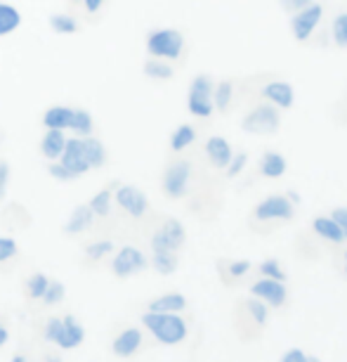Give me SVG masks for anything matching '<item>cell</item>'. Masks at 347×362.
Masks as SVG:
<instances>
[{
	"label": "cell",
	"mask_w": 347,
	"mask_h": 362,
	"mask_svg": "<svg viewBox=\"0 0 347 362\" xmlns=\"http://www.w3.org/2000/svg\"><path fill=\"white\" fill-rule=\"evenodd\" d=\"M142 322L161 344L175 346L187 337V322L178 313H147L142 315Z\"/></svg>",
	"instance_id": "obj_1"
},
{
	"label": "cell",
	"mask_w": 347,
	"mask_h": 362,
	"mask_svg": "<svg viewBox=\"0 0 347 362\" xmlns=\"http://www.w3.org/2000/svg\"><path fill=\"white\" fill-rule=\"evenodd\" d=\"M147 52L149 57L178 62L185 52V36L178 29H156L147 36Z\"/></svg>",
	"instance_id": "obj_2"
},
{
	"label": "cell",
	"mask_w": 347,
	"mask_h": 362,
	"mask_svg": "<svg viewBox=\"0 0 347 362\" xmlns=\"http://www.w3.org/2000/svg\"><path fill=\"white\" fill-rule=\"evenodd\" d=\"M213 88H215L213 78L206 76V74H199V76H194L192 86H189V95H187L189 114L196 116V119H208V116L215 112Z\"/></svg>",
	"instance_id": "obj_3"
},
{
	"label": "cell",
	"mask_w": 347,
	"mask_h": 362,
	"mask_svg": "<svg viewBox=\"0 0 347 362\" xmlns=\"http://www.w3.org/2000/svg\"><path fill=\"white\" fill-rule=\"evenodd\" d=\"M241 128L253 135H272L281 128V116L274 105H255L243 116Z\"/></svg>",
	"instance_id": "obj_4"
},
{
	"label": "cell",
	"mask_w": 347,
	"mask_h": 362,
	"mask_svg": "<svg viewBox=\"0 0 347 362\" xmlns=\"http://www.w3.org/2000/svg\"><path fill=\"white\" fill-rule=\"evenodd\" d=\"M293 202L284 194H272L264 202H260L253 209V216L257 223H286L293 218Z\"/></svg>",
	"instance_id": "obj_5"
},
{
	"label": "cell",
	"mask_w": 347,
	"mask_h": 362,
	"mask_svg": "<svg viewBox=\"0 0 347 362\" xmlns=\"http://www.w3.org/2000/svg\"><path fill=\"white\" fill-rule=\"evenodd\" d=\"M189 180H192V166L185 159H178L173 163H168L166 173H163V192H166L170 199H182L189 189Z\"/></svg>",
	"instance_id": "obj_6"
},
{
	"label": "cell",
	"mask_w": 347,
	"mask_h": 362,
	"mask_svg": "<svg viewBox=\"0 0 347 362\" xmlns=\"http://www.w3.org/2000/svg\"><path fill=\"white\" fill-rule=\"evenodd\" d=\"M322 17H324L322 3H310L308 8L293 12V17H291V33H293V38L298 43H305V40L317 31Z\"/></svg>",
	"instance_id": "obj_7"
},
{
	"label": "cell",
	"mask_w": 347,
	"mask_h": 362,
	"mask_svg": "<svg viewBox=\"0 0 347 362\" xmlns=\"http://www.w3.org/2000/svg\"><path fill=\"white\" fill-rule=\"evenodd\" d=\"M185 239H187L185 225L180 221H175V218H168V221L154 232L152 249L154 251H178L182 244H185Z\"/></svg>",
	"instance_id": "obj_8"
},
{
	"label": "cell",
	"mask_w": 347,
	"mask_h": 362,
	"mask_svg": "<svg viewBox=\"0 0 347 362\" xmlns=\"http://www.w3.org/2000/svg\"><path fill=\"white\" fill-rule=\"evenodd\" d=\"M114 199L128 216H133V218H142L149 211L147 194L142 192L140 187H135V185H118V187H116Z\"/></svg>",
	"instance_id": "obj_9"
},
{
	"label": "cell",
	"mask_w": 347,
	"mask_h": 362,
	"mask_svg": "<svg viewBox=\"0 0 347 362\" xmlns=\"http://www.w3.org/2000/svg\"><path fill=\"white\" fill-rule=\"evenodd\" d=\"M62 166L69 170V173L73 177L83 175L90 170V166H87V159H85V152H83V142H80V138H66V145H64V152L62 156L57 159Z\"/></svg>",
	"instance_id": "obj_10"
},
{
	"label": "cell",
	"mask_w": 347,
	"mask_h": 362,
	"mask_svg": "<svg viewBox=\"0 0 347 362\" xmlns=\"http://www.w3.org/2000/svg\"><path fill=\"white\" fill-rule=\"evenodd\" d=\"M250 291H253V296L260 298L262 303H269L272 308H281V305L286 303V298H288V291H286L284 282H279V279H269V277L257 279V282L250 286Z\"/></svg>",
	"instance_id": "obj_11"
},
{
	"label": "cell",
	"mask_w": 347,
	"mask_h": 362,
	"mask_svg": "<svg viewBox=\"0 0 347 362\" xmlns=\"http://www.w3.org/2000/svg\"><path fill=\"white\" fill-rule=\"evenodd\" d=\"M145 268H147V258L135 247H123L114 258V275L116 277H130Z\"/></svg>",
	"instance_id": "obj_12"
},
{
	"label": "cell",
	"mask_w": 347,
	"mask_h": 362,
	"mask_svg": "<svg viewBox=\"0 0 347 362\" xmlns=\"http://www.w3.org/2000/svg\"><path fill=\"white\" fill-rule=\"evenodd\" d=\"M262 98L274 105L276 109H291L296 102V93H293V86L284 78H274L269 81L267 86L262 88Z\"/></svg>",
	"instance_id": "obj_13"
},
{
	"label": "cell",
	"mask_w": 347,
	"mask_h": 362,
	"mask_svg": "<svg viewBox=\"0 0 347 362\" xmlns=\"http://www.w3.org/2000/svg\"><path fill=\"white\" fill-rule=\"evenodd\" d=\"M206 156L215 168H227V163L234 156V149L222 135H213V138L206 140Z\"/></svg>",
	"instance_id": "obj_14"
},
{
	"label": "cell",
	"mask_w": 347,
	"mask_h": 362,
	"mask_svg": "<svg viewBox=\"0 0 347 362\" xmlns=\"http://www.w3.org/2000/svg\"><path fill=\"white\" fill-rule=\"evenodd\" d=\"M71 116H73V109L71 107L54 105L50 109H45L43 121H40V124L45 126V131H69Z\"/></svg>",
	"instance_id": "obj_15"
},
{
	"label": "cell",
	"mask_w": 347,
	"mask_h": 362,
	"mask_svg": "<svg viewBox=\"0 0 347 362\" xmlns=\"http://www.w3.org/2000/svg\"><path fill=\"white\" fill-rule=\"evenodd\" d=\"M83 337H85L83 327H80L73 317H64L62 320V329H59L54 344H57L59 348H73V346H78L80 341H83Z\"/></svg>",
	"instance_id": "obj_16"
},
{
	"label": "cell",
	"mask_w": 347,
	"mask_h": 362,
	"mask_svg": "<svg viewBox=\"0 0 347 362\" xmlns=\"http://www.w3.org/2000/svg\"><path fill=\"white\" fill-rule=\"evenodd\" d=\"M64 145H66L64 131H45L43 140H40V154L50 161H57L64 152Z\"/></svg>",
	"instance_id": "obj_17"
},
{
	"label": "cell",
	"mask_w": 347,
	"mask_h": 362,
	"mask_svg": "<svg viewBox=\"0 0 347 362\" xmlns=\"http://www.w3.org/2000/svg\"><path fill=\"white\" fill-rule=\"evenodd\" d=\"M83 142V152H85V159H87V166L90 168H102L106 163V147L104 142L95 135H87V138H80Z\"/></svg>",
	"instance_id": "obj_18"
},
{
	"label": "cell",
	"mask_w": 347,
	"mask_h": 362,
	"mask_svg": "<svg viewBox=\"0 0 347 362\" xmlns=\"http://www.w3.org/2000/svg\"><path fill=\"white\" fill-rule=\"evenodd\" d=\"M286 168H288V163H286V156L281 152H264L262 154L260 173L264 177H269V180H276V177H281L286 173Z\"/></svg>",
	"instance_id": "obj_19"
},
{
	"label": "cell",
	"mask_w": 347,
	"mask_h": 362,
	"mask_svg": "<svg viewBox=\"0 0 347 362\" xmlns=\"http://www.w3.org/2000/svg\"><path fill=\"white\" fill-rule=\"evenodd\" d=\"M312 230H315L322 239H326V242L336 244V247H338V244H343V242H345L343 230H340L338 225L333 223L331 218H326V216L315 218V221H312Z\"/></svg>",
	"instance_id": "obj_20"
},
{
	"label": "cell",
	"mask_w": 347,
	"mask_h": 362,
	"mask_svg": "<svg viewBox=\"0 0 347 362\" xmlns=\"http://www.w3.org/2000/svg\"><path fill=\"white\" fill-rule=\"evenodd\" d=\"M22 26V12L10 3H0V38L15 33Z\"/></svg>",
	"instance_id": "obj_21"
},
{
	"label": "cell",
	"mask_w": 347,
	"mask_h": 362,
	"mask_svg": "<svg viewBox=\"0 0 347 362\" xmlns=\"http://www.w3.org/2000/svg\"><path fill=\"white\" fill-rule=\"evenodd\" d=\"M140 344H142L140 329H126L118 339L114 341V353L121 355V358H130V355L140 348Z\"/></svg>",
	"instance_id": "obj_22"
},
{
	"label": "cell",
	"mask_w": 347,
	"mask_h": 362,
	"mask_svg": "<svg viewBox=\"0 0 347 362\" xmlns=\"http://www.w3.org/2000/svg\"><path fill=\"white\" fill-rule=\"evenodd\" d=\"M234 102V81L224 78L213 88V105L220 114H227Z\"/></svg>",
	"instance_id": "obj_23"
},
{
	"label": "cell",
	"mask_w": 347,
	"mask_h": 362,
	"mask_svg": "<svg viewBox=\"0 0 347 362\" xmlns=\"http://www.w3.org/2000/svg\"><path fill=\"white\" fill-rule=\"evenodd\" d=\"M187 308V298L182 293H166L149 303V313H180Z\"/></svg>",
	"instance_id": "obj_24"
},
{
	"label": "cell",
	"mask_w": 347,
	"mask_h": 362,
	"mask_svg": "<svg viewBox=\"0 0 347 362\" xmlns=\"http://www.w3.org/2000/svg\"><path fill=\"white\" fill-rule=\"evenodd\" d=\"M142 74L152 81H170L175 76V69H173V64L166 62V59L149 57L145 62V66H142Z\"/></svg>",
	"instance_id": "obj_25"
},
{
	"label": "cell",
	"mask_w": 347,
	"mask_h": 362,
	"mask_svg": "<svg viewBox=\"0 0 347 362\" xmlns=\"http://www.w3.org/2000/svg\"><path fill=\"white\" fill-rule=\"evenodd\" d=\"M95 221V214L90 211V206H78L73 209V214L69 216V223H66V235H78V232L87 230Z\"/></svg>",
	"instance_id": "obj_26"
},
{
	"label": "cell",
	"mask_w": 347,
	"mask_h": 362,
	"mask_svg": "<svg viewBox=\"0 0 347 362\" xmlns=\"http://www.w3.org/2000/svg\"><path fill=\"white\" fill-rule=\"evenodd\" d=\"M194 140H196V128L192 124H182L170 135V149L180 154V152H185L187 147H192Z\"/></svg>",
	"instance_id": "obj_27"
},
{
	"label": "cell",
	"mask_w": 347,
	"mask_h": 362,
	"mask_svg": "<svg viewBox=\"0 0 347 362\" xmlns=\"http://www.w3.org/2000/svg\"><path fill=\"white\" fill-rule=\"evenodd\" d=\"M69 131L76 133V138H87V135H92V131H95L92 114L87 112V109H73Z\"/></svg>",
	"instance_id": "obj_28"
},
{
	"label": "cell",
	"mask_w": 347,
	"mask_h": 362,
	"mask_svg": "<svg viewBox=\"0 0 347 362\" xmlns=\"http://www.w3.org/2000/svg\"><path fill=\"white\" fill-rule=\"evenodd\" d=\"M154 270L161 275H173L178 270V254L175 251H154Z\"/></svg>",
	"instance_id": "obj_29"
},
{
	"label": "cell",
	"mask_w": 347,
	"mask_h": 362,
	"mask_svg": "<svg viewBox=\"0 0 347 362\" xmlns=\"http://www.w3.org/2000/svg\"><path fill=\"white\" fill-rule=\"evenodd\" d=\"M50 29L54 33H78L80 24L73 15H66V12H57V15L50 17Z\"/></svg>",
	"instance_id": "obj_30"
},
{
	"label": "cell",
	"mask_w": 347,
	"mask_h": 362,
	"mask_svg": "<svg viewBox=\"0 0 347 362\" xmlns=\"http://www.w3.org/2000/svg\"><path fill=\"white\" fill-rule=\"evenodd\" d=\"M111 202H114V194H111V189H99L97 194L90 199V211L95 216H99V218H106L109 214H111Z\"/></svg>",
	"instance_id": "obj_31"
},
{
	"label": "cell",
	"mask_w": 347,
	"mask_h": 362,
	"mask_svg": "<svg viewBox=\"0 0 347 362\" xmlns=\"http://www.w3.org/2000/svg\"><path fill=\"white\" fill-rule=\"evenodd\" d=\"M47 284H50V279H47L43 272H36V275H31L29 282H26V293H29V298H43Z\"/></svg>",
	"instance_id": "obj_32"
},
{
	"label": "cell",
	"mask_w": 347,
	"mask_h": 362,
	"mask_svg": "<svg viewBox=\"0 0 347 362\" xmlns=\"http://www.w3.org/2000/svg\"><path fill=\"white\" fill-rule=\"evenodd\" d=\"M331 33H333V40H336V45L347 47V12H340V15L333 19Z\"/></svg>",
	"instance_id": "obj_33"
},
{
	"label": "cell",
	"mask_w": 347,
	"mask_h": 362,
	"mask_svg": "<svg viewBox=\"0 0 347 362\" xmlns=\"http://www.w3.org/2000/svg\"><path fill=\"white\" fill-rule=\"evenodd\" d=\"M246 308H248V315L250 320L257 325V327H262L264 322H267V305L262 303V300H257L255 296L253 298H248L246 300Z\"/></svg>",
	"instance_id": "obj_34"
},
{
	"label": "cell",
	"mask_w": 347,
	"mask_h": 362,
	"mask_svg": "<svg viewBox=\"0 0 347 362\" xmlns=\"http://www.w3.org/2000/svg\"><path fill=\"white\" fill-rule=\"evenodd\" d=\"M114 251V242H109V239H102V242H92L85 247V256L90 258V261H99V258H104L106 254H111Z\"/></svg>",
	"instance_id": "obj_35"
},
{
	"label": "cell",
	"mask_w": 347,
	"mask_h": 362,
	"mask_svg": "<svg viewBox=\"0 0 347 362\" xmlns=\"http://www.w3.org/2000/svg\"><path fill=\"white\" fill-rule=\"evenodd\" d=\"M260 275L262 277H269V279H279V282H284L286 279V272H284V268H281V263L279 261H274V258H269V261H262L260 263Z\"/></svg>",
	"instance_id": "obj_36"
},
{
	"label": "cell",
	"mask_w": 347,
	"mask_h": 362,
	"mask_svg": "<svg viewBox=\"0 0 347 362\" xmlns=\"http://www.w3.org/2000/svg\"><path fill=\"white\" fill-rule=\"evenodd\" d=\"M246 163H248V154L246 152H239V154H234L231 156V161L227 163V177H236V175H241V170L246 168Z\"/></svg>",
	"instance_id": "obj_37"
},
{
	"label": "cell",
	"mask_w": 347,
	"mask_h": 362,
	"mask_svg": "<svg viewBox=\"0 0 347 362\" xmlns=\"http://www.w3.org/2000/svg\"><path fill=\"white\" fill-rule=\"evenodd\" d=\"M62 298H64V284H62V282H50V284H47V289H45V293H43V300H45V303L54 305V303H59Z\"/></svg>",
	"instance_id": "obj_38"
},
{
	"label": "cell",
	"mask_w": 347,
	"mask_h": 362,
	"mask_svg": "<svg viewBox=\"0 0 347 362\" xmlns=\"http://www.w3.org/2000/svg\"><path fill=\"white\" fill-rule=\"evenodd\" d=\"M17 256V242L10 237H0V263L10 261V258Z\"/></svg>",
	"instance_id": "obj_39"
},
{
	"label": "cell",
	"mask_w": 347,
	"mask_h": 362,
	"mask_svg": "<svg viewBox=\"0 0 347 362\" xmlns=\"http://www.w3.org/2000/svg\"><path fill=\"white\" fill-rule=\"evenodd\" d=\"M47 173H50L54 180H62V182H69V180H76V177H73L69 170H66L62 163L59 161H50V166H47Z\"/></svg>",
	"instance_id": "obj_40"
},
{
	"label": "cell",
	"mask_w": 347,
	"mask_h": 362,
	"mask_svg": "<svg viewBox=\"0 0 347 362\" xmlns=\"http://www.w3.org/2000/svg\"><path fill=\"white\" fill-rule=\"evenodd\" d=\"M331 221L336 223L340 230H343V235H345V239H347V209H345V206L333 209V211H331Z\"/></svg>",
	"instance_id": "obj_41"
},
{
	"label": "cell",
	"mask_w": 347,
	"mask_h": 362,
	"mask_svg": "<svg viewBox=\"0 0 347 362\" xmlns=\"http://www.w3.org/2000/svg\"><path fill=\"white\" fill-rule=\"evenodd\" d=\"M59 329H62V320H59V317H52L50 322H47V327H45V339H47V341H52V344H54V339H57Z\"/></svg>",
	"instance_id": "obj_42"
},
{
	"label": "cell",
	"mask_w": 347,
	"mask_h": 362,
	"mask_svg": "<svg viewBox=\"0 0 347 362\" xmlns=\"http://www.w3.org/2000/svg\"><path fill=\"white\" fill-rule=\"evenodd\" d=\"M248 270H250V263L248 261H234V263H229V275L231 277H243V275H248Z\"/></svg>",
	"instance_id": "obj_43"
},
{
	"label": "cell",
	"mask_w": 347,
	"mask_h": 362,
	"mask_svg": "<svg viewBox=\"0 0 347 362\" xmlns=\"http://www.w3.org/2000/svg\"><path fill=\"white\" fill-rule=\"evenodd\" d=\"M8 182H10V166L5 161H0V199L8 192Z\"/></svg>",
	"instance_id": "obj_44"
},
{
	"label": "cell",
	"mask_w": 347,
	"mask_h": 362,
	"mask_svg": "<svg viewBox=\"0 0 347 362\" xmlns=\"http://www.w3.org/2000/svg\"><path fill=\"white\" fill-rule=\"evenodd\" d=\"M279 3H281V8H284V10H288V12H298V10L308 8L310 3H315V0H279Z\"/></svg>",
	"instance_id": "obj_45"
},
{
	"label": "cell",
	"mask_w": 347,
	"mask_h": 362,
	"mask_svg": "<svg viewBox=\"0 0 347 362\" xmlns=\"http://www.w3.org/2000/svg\"><path fill=\"white\" fill-rule=\"evenodd\" d=\"M281 362H308V355H305L300 348H291L281 358Z\"/></svg>",
	"instance_id": "obj_46"
},
{
	"label": "cell",
	"mask_w": 347,
	"mask_h": 362,
	"mask_svg": "<svg viewBox=\"0 0 347 362\" xmlns=\"http://www.w3.org/2000/svg\"><path fill=\"white\" fill-rule=\"evenodd\" d=\"M102 5H104V0H83V8H85L87 15H95V12H99Z\"/></svg>",
	"instance_id": "obj_47"
},
{
	"label": "cell",
	"mask_w": 347,
	"mask_h": 362,
	"mask_svg": "<svg viewBox=\"0 0 347 362\" xmlns=\"http://www.w3.org/2000/svg\"><path fill=\"white\" fill-rule=\"evenodd\" d=\"M5 341H8V329H5V327L0 325V348H3Z\"/></svg>",
	"instance_id": "obj_48"
},
{
	"label": "cell",
	"mask_w": 347,
	"mask_h": 362,
	"mask_svg": "<svg viewBox=\"0 0 347 362\" xmlns=\"http://www.w3.org/2000/svg\"><path fill=\"white\" fill-rule=\"evenodd\" d=\"M12 362H26V360L22 358V355H17V358H12Z\"/></svg>",
	"instance_id": "obj_49"
},
{
	"label": "cell",
	"mask_w": 347,
	"mask_h": 362,
	"mask_svg": "<svg viewBox=\"0 0 347 362\" xmlns=\"http://www.w3.org/2000/svg\"><path fill=\"white\" fill-rule=\"evenodd\" d=\"M308 362H322V360H319V358H315V355H310V358H308Z\"/></svg>",
	"instance_id": "obj_50"
},
{
	"label": "cell",
	"mask_w": 347,
	"mask_h": 362,
	"mask_svg": "<svg viewBox=\"0 0 347 362\" xmlns=\"http://www.w3.org/2000/svg\"><path fill=\"white\" fill-rule=\"evenodd\" d=\"M345 272H347V251H345Z\"/></svg>",
	"instance_id": "obj_51"
}]
</instances>
